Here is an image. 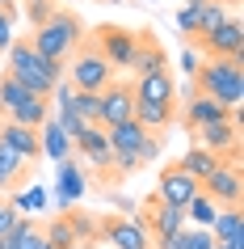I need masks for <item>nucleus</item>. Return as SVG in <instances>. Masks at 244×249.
<instances>
[{
	"label": "nucleus",
	"instance_id": "21",
	"mask_svg": "<svg viewBox=\"0 0 244 249\" xmlns=\"http://www.w3.org/2000/svg\"><path fill=\"white\" fill-rule=\"evenodd\" d=\"M147 135L135 118H127V123H118V127H105V140H110V152H135L139 157V148L147 144Z\"/></svg>",
	"mask_w": 244,
	"mask_h": 249
},
{
	"label": "nucleus",
	"instance_id": "16",
	"mask_svg": "<svg viewBox=\"0 0 244 249\" xmlns=\"http://www.w3.org/2000/svg\"><path fill=\"white\" fill-rule=\"evenodd\" d=\"M0 148H9V152H17L21 160H30V165H38L42 160V144H38V131L34 127H21V123H0Z\"/></svg>",
	"mask_w": 244,
	"mask_h": 249
},
{
	"label": "nucleus",
	"instance_id": "20",
	"mask_svg": "<svg viewBox=\"0 0 244 249\" xmlns=\"http://www.w3.org/2000/svg\"><path fill=\"white\" fill-rule=\"evenodd\" d=\"M135 123H139L143 131H152V135H160V131H168L173 123H177V102L173 106H156V102H135Z\"/></svg>",
	"mask_w": 244,
	"mask_h": 249
},
{
	"label": "nucleus",
	"instance_id": "14",
	"mask_svg": "<svg viewBox=\"0 0 244 249\" xmlns=\"http://www.w3.org/2000/svg\"><path fill=\"white\" fill-rule=\"evenodd\" d=\"M101 102V114H97V127H118L135 114V93H130V80H114L105 93H97Z\"/></svg>",
	"mask_w": 244,
	"mask_h": 249
},
{
	"label": "nucleus",
	"instance_id": "12",
	"mask_svg": "<svg viewBox=\"0 0 244 249\" xmlns=\"http://www.w3.org/2000/svg\"><path fill=\"white\" fill-rule=\"evenodd\" d=\"M228 118L240 123V110H228V106H219L215 97H202V93H194V89H190V97H185V106H181V123H185L190 131L211 127V123H228Z\"/></svg>",
	"mask_w": 244,
	"mask_h": 249
},
{
	"label": "nucleus",
	"instance_id": "8",
	"mask_svg": "<svg viewBox=\"0 0 244 249\" xmlns=\"http://www.w3.org/2000/svg\"><path fill=\"white\" fill-rule=\"evenodd\" d=\"M135 220L147 228V236L152 241H160V236H173V232H181L185 228V207H168V203H160L156 198V190L147 198H143V207L135 211Z\"/></svg>",
	"mask_w": 244,
	"mask_h": 249
},
{
	"label": "nucleus",
	"instance_id": "34",
	"mask_svg": "<svg viewBox=\"0 0 244 249\" xmlns=\"http://www.w3.org/2000/svg\"><path fill=\"white\" fill-rule=\"evenodd\" d=\"M181 245H185V249H211L215 241H211L206 228H190V224H185V228H181Z\"/></svg>",
	"mask_w": 244,
	"mask_h": 249
},
{
	"label": "nucleus",
	"instance_id": "4",
	"mask_svg": "<svg viewBox=\"0 0 244 249\" xmlns=\"http://www.w3.org/2000/svg\"><path fill=\"white\" fill-rule=\"evenodd\" d=\"M64 80L76 93H105L118 76H114V68L101 59V51L89 42V34H84V42L76 47V55L64 64Z\"/></svg>",
	"mask_w": 244,
	"mask_h": 249
},
{
	"label": "nucleus",
	"instance_id": "25",
	"mask_svg": "<svg viewBox=\"0 0 244 249\" xmlns=\"http://www.w3.org/2000/svg\"><path fill=\"white\" fill-rule=\"evenodd\" d=\"M231 17V9L223 4V0H206V4H198V30H194V38H206V34H215L223 21ZM190 38V42H194Z\"/></svg>",
	"mask_w": 244,
	"mask_h": 249
},
{
	"label": "nucleus",
	"instance_id": "24",
	"mask_svg": "<svg viewBox=\"0 0 244 249\" xmlns=\"http://www.w3.org/2000/svg\"><path fill=\"white\" fill-rule=\"evenodd\" d=\"M30 169H34L30 160H21L17 152H9V148H0V195H4V190H13V186H21Z\"/></svg>",
	"mask_w": 244,
	"mask_h": 249
},
{
	"label": "nucleus",
	"instance_id": "5",
	"mask_svg": "<svg viewBox=\"0 0 244 249\" xmlns=\"http://www.w3.org/2000/svg\"><path fill=\"white\" fill-rule=\"evenodd\" d=\"M89 42L101 51V59H105L110 68H130L135 47H139V30L114 26V21H101V26H89Z\"/></svg>",
	"mask_w": 244,
	"mask_h": 249
},
{
	"label": "nucleus",
	"instance_id": "32",
	"mask_svg": "<svg viewBox=\"0 0 244 249\" xmlns=\"http://www.w3.org/2000/svg\"><path fill=\"white\" fill-rule=\"evenodd\" d=\"M13 4H26V17H30V26H42L47 17L59 9L55 0H13Z\"/></svg>",
	"mask_w": 244,
	"mask_h": 249
},
{
	"label": "nucleus",
	"instance_id": "40",
	"mask_svg": "<svg viewBox=\"0 0 244 249\" xmlns=\"http://www.w3.org/2000/svg\"><path fill=\"white\" fill-rule=\"evenodd\" d=\"M67 249H89V245H67Z\"/></svg>",
	"mask_w": 244,
	"mask_h": 249
},
{
	"label": "nucleus",
	"instance_id": "26",
	"mask_svg": "<svg viewBox=\"0 0 244 249\" xmlns=\"http://www.w3.org/2000/svg\"><path fill=\"white\" fill-rule=\"evenodd\" d=\"M9 245H13V249H42V245H47V236H42V228H38L34 220H26V215H21V220H17V228L9 232Z\"/></svg>",
	"mask_w": 244,
	"mask_h": 249
},
{
	"label": "nucleus",
	"instance_id": "9",
	"mask_svg": "<svg viewBox=\"0 0 244 249\" xmlns=\"http://www.w3.org/2000/svg\"><path fill=\"white\" fill-rule=\"evenodd\" d=\"M194 47L206 51V59H240V64H244V26H240V17L231 13L215 34L194 38Z\"/></svg>",
	"mask_w": 244,
	"mask_h": 249
},
{
	"label": "nucleus",
	"instance_id": "28",
	"mask_svg": "<svg viewBox=\"0 0 244 249\" xmlns=\"http://www.w3.org/2000/svg\"><path fill=\"white\" fill-rule=\"evenodd\" d=\"M42 236H47V245L55 249H67V245H76V232H72V224H67V215H55L47 228H42Z\"/></svg>",
	"mask_w": 244,
	"mask_h": 249
},
{
	"label": "nucleus",
	"instance_id": "10",
	"mask_svg": "<svg viewBox=\"0 0 244 249\" xmlns=\"http://www.w3.org/2000/svg\"><path fill=\"white\" fill-rule=\"evenodd\" d=\"M202 190V182H194L190 173L181 169L177 160L173 165H164L160 169V178H156V198L160 203H168V207H190V198Z\"/></svg>",
	"mask_w": 244,
	"mask_h": 249
},
{
	"label": "nucleus",
	"instance_id": "44",
	"mask_svg": "<svg viewBox=\"0 0 244 249\" xmlns=\"http://www.w3.org/2000/svg\"><path fill=\"white\" fill-rule=\"evenodd\" d=\"M72 4H80V0H72Z\"/></svg>",
	"mask_w": 244,
	"mask_h": 249
},
{
	"label": "nucleus",
	"instance_id": "11",
	"mask_svg": "<svg viewBox=\"0 0 244 249\" xmlns=\"http://www.w3.org/2000/svg\"><path fill=\"white\" fill-rule=\"evenodd\" d=\"M202 195L211 198L215 207H240V198H244V178H240V165H219V169L202 182Z\"/></svg>",
	"mask_w": 244,
	"mask_h": 249
},
{
	"label": "nucleus",
	"instance_id": "2",
	"mask_svg": "<svg viewBox=\"0 0 244 249\" xmlns=\"http://www.w3.org/2000/svg\"><path fill=\"white\" fill-rule=\"evenodd\" d=\"M84 34H89V26L80 21L76 9H55L42 26H34L30 47H34L42 59H51V64H67V59L76 55V47L84 42Z\"/></svg>",
	"mask_w": 244,
	"mask_h": 249
},
{
	"label": "nucleus",
	"instance_id": "3",
	"mask_svg": "<svg viewBox=\"0 0 244 249\" xmlns=\"http://www.w3.org/2000/svg\"><path fill=\"white\" fill-rule=\"evenodd\" d=\"M194 93L215 97L228 110H240V102H244V64L240 59H202V68L194 72Z\"/></svg>",
	"mask_w": 244,
	"mask_h": 249
},
{
	"label": "nucleus",
	"instance_id": "19",
	"mask_svg": "<svg viewBox=\"0 0 244 249\" xmlns=\"http://www.w3.org/2000/svg\"><path fill=\"white\" fill-rule=\"evenodd\" d=\"M206 232H211V241H223V245H244V211L240 207H219Z\"/></svg>",
	"mask_w": 244,
	"mask_h": 249
},
{
	"label": "nucleus",
	"instance_id": "39",
	"mask_svg": "<svg viewBox=\"0 0 244 249\" xmlns=\"http://www.w3.org/2000/svg\"><path fill=\"white\" fill-rule=\"evenodd\" d=\"M185 4H206V0H185Z\"/></svg>",
	"mask_w": 244,
	"mask_h": 249
},
{
	"label": "nucleus",
	"instance_id": "1",
	"mask_svg": "<svg viewBox=\"0 0 244 249\" xmlns=\"http://www.w3.org/2000/svg\"><path fill=\"white\" fill-rule=\"evenodd\" d=\"M4 76H13L17 85L34 97H51L55 85L64 80V64H51V59H42L30 38H13L9 42V51H4Z\"/></svg>",
	"mask_w": 244,
	"mask_h": 249
},
{
	"label": "nucleus",
	"instance_id": "13",
	"mask_svg": "<svg viewBox=\"0 0 244 249\" xmlns=\"http://www.w3.org/2000/svg\"><path fill=\"white\" fill-rule=\"evenodd\" d=\"M55 169H59V173H55V203H59V215H64V211H72L80 198L89 195V178L80 173V160L76 157L59 160Z\"/></svg>",
	"mask_w": 244,
	"mask_h": 249
},
{
	"label": "nucleus",
	"instance_id": "41",
	"mask_svg": "<svg viewBox=\"0 0 244 249\" xmlns=\"http://www.w3.org/2000/svg\"><path fill=\"white\" fill-rule=\"evenodd\" d=\"M42 249H55V245H42Z\"/></svg>",
	"mask_w": 244,
	"mask_h": 249
},
{
	"label": "nucleus",
	"instance_id": "17",
	"mask_svg": "<svg viewBox=\"0 0 244 249\" xmlns=\"http://www.w3.org/2000/svg\"><path fill=\"white\" fill-rule=\"evenodd\" d=\"M130 93H135V102L173 106V102H177V80H173V68H168V72H152V76H135V80H130Z\"/></svg>",
	"mask_w": 244,
	"mask_h": 249
},
{
	"label": "nucleus",
	"instance_id": "15",
	"mask_svg": "<svg viewBox=\"0 0 244 249\" xmlns=\"http://www.w3.org/2000/svg\"><path fill=\"white\" fill-rule=\"evenodd\" d=\"M72 157L76 160H84L89 169H97V173H110V140H105V127H84V131L72 140Z\"/></svg>",
	"mask_w": 244,
	"mask_h": 249
},
{
	"label": "nucleus",
	"instance_id": "36",
	"mask_svg": "<svg viewBox=\"0 0 244 249\" xmlns=\"http://www.w3.org/2000/svg\"><path fill=\"white\" fill-rule=\"evenodd\" d=\"M181 68H185V76H194V72L202 68V55L194 51V47H185V51H181Z\"/></svg>",
	"mask_w": 244,
	"mask_h": 249
},
{
	"label": "nucleus",
	"instance_id": "23",
	"mask_svg": "<svg viewBox=\"0 0 244 249\" xmlns=\"http://www.w3.org/2000/svg\"><path fill=\"white\" fill-rule=\"evenodd\" d=\"M181 169L190 173L194 182H206V178H211V173L219 169V165H223V160L215 157V152H206V148H198V144H190L185 148V152H181V160H177Z\"/></svg>",
	"mask_w": 244,
	"mask_h": 249
},
{
	"label": "nucleus",
	"instance_id": "29",
	"mask_svg": "<svg viewBox=\"0 0 244 249\" xmlns=\"http://www.w3.org/2000/svg\"><path fill=\"white\" fill-rule=\"evenodd\" d=\"M51 118L59 123V131H64L67 140H76V135L84 131V127H89V123H84V118H80L76 110H72V102H67V106H55V114H51Z\"/></svg>",
	"mask_w": 244,
	"mask_h": 249
},
{
	"label": "nucleus",
	"instance_id": "35",
	"mask_svg": "<svg viewBox=\"0 0 244 249\" xmlns=\"http://www.w3.org/2000/svg\"><path fill=\"white\" fill-rule=\"evenodd\" d=\"M13 26H17V13H9V9H0V55L9 51V42L17 38V34H13Z\"/></svg>",
	"mask_w": 244,
	"mask_h": 249
},
{
	"label": "nucleus",
	"instance_id": "43",
	"mask_svg": "<svg viewBox=\"0 0 244 249\" xmlns=\"http://www.w3.org/2000/svg\"><path fill=\"white\" fill-rule=\"evenodd\" d=\"M0 207H4V198H0Z\"/></svg>",
	"mask_w": 244,
	"mask_h": 249
},
{
	"label": "nucleus",
	"instance_id": "22",
	"mask_svg": "<svg viewBox=\"0 0 244 249\" xmlns=\"http://www.w3.org/2000/svg\"><path fill=\"white\" fill-rule=\"evenodd\" d=\"M38 144H42V157H47V160H55V165L72 157V140H67V135L59 131V123H55V118H47V123L38 127Z\"/></svg>",
	"mask_w": 244,
	"mask_h": 249
},
{
	"label": "nucleus",
	"instance_id": "42",
	"mask_svg": "<svg viewBox=\"0 0 244 249\" xmlns=\"http://www.w3.org/2000/svg\"><path fill=\"white\" fill-rule=\"evenodd\" d=\"M105 4H114V0H105Z\"/></svg>",
	"mask_w": 244,
	"mask_h": 249
},
{
	"label": "nucleus",
	"instance_id": "37",
	"mask_svg": "<svg viewBox=\"0 0 244 249\" xmlns=\"http://www.w3.org/2000/svg\"><path fill=\"white\" fill-rule=\"evenodd\" d=\"M211 249H244V245H223V241H215V245H211Z\"/></svg>",
	"mask_w": 244,
	"mask_h": 249
},
{
	"label": "nucleus",
	"instance_id": "33",
	"mask_svg": "<svg viewBox=\"0 0 244 249\" xmlns=\"http://www.w3.org/2000/svg\"><path fill=\"white\" fill-rule=\"evenodd\" d=\"M177 30H181V38H194V30H198V4H181L177 9Z\"/></svg>",
	"mask_w": 244,
	"mask_h": 249
},
{
	"label": "nucleus",
	"instance_id": "27",
	"mask_svg": "<svg viewBox=\"0 0 244 249\" xmlns=\"http://www.w3.org/2000/svg\"><path fill=\"white\" fill-rule=\"evenodd\" d=\"M215 203H211V198L202 195V190H198V195L190 198V207H185V224H190V228H211V220H215Z\"/></svg>",
	"mask_w": 244,
	"mask_h": 249
},
{
	"label": "nucleus",
	"instance_id": "6",
	"mask_svg": "<svg viewBox=\"0 0 244 249\" xmlns=\"http://www.w3.org/2000/svg\"><path fill=\"white\" fill-rule=\"evenodd\" d=\"M97 241H105L114 249H152V236H147V228L135 215H105V220H97Z\"/></svg>",
	"mask_w": 244,
	"mask_h": 249
},
{
	"label": "nucleus",
	"instance_id": "30",
	"mask_svg": "<svg viewBox=\"0 0 244 249\" xmlns=\"http://www.w3.org/2000/svg\"><path fill=\"white\" fill-rule=\"evenodd\" d=\"M9 203H13L17 211H34V215H38V211H47V190H42V186H30V190L13 195Z\"/></svg>",
	"mask_w": 244,
	"mask_h": 249
},
{
	"label": "nucleus",
	"instance_id": "31",
	"mask_svg": "<svg viewBox=\"0 0 244 249\" xmlns=\"http://www.w3.org/2000/svg\"><path fill=\"white\" fill-rule=\"evenodd\" d=\"M72 110H76L89 127H97V114H101V102H97V93H72Z\"/></svg>",
	"mask_w": 244,
	"mask_h": 249
},
{
	"label": "nucleus",
	"instance_id": "38",
	"mask_svg": "<svg viewBox=\"0 0 244 249\" xmlns=\"http://www.w3.org/2000/svg\"><path fill=\"white\" fill-rule=\"evenodd\" d=\"M0 249H13V245H9V236H0Z\"/></svg>",
	"mask_w": 244,
	"mask_h": 249
},
{
	"label": "nucleus",
	"instance_id": "7",
	"mask_svg": "<svg viewBox=\"0 0 244 249\" xmlns=\"http://www.w3.org/2000/svg\"><path fill=\"white\" fill-rule=\"evenodd\" d=\"M194 140H198V148L215 152L223 165H240V123H236V118H228V123H211V127H198Z\"/></svg>",
	"mask_w": 244,
	"mask_h": 249
},
{
	"label": "nucleus",
	"instance_id": "18",
	"mask_svg": "<svg viewBox=\"0 0 244 249\" xmlns=\"http://www.w3.org/2000/svg\"><path fill=\"white\" fill-rule=\"evenodd\" d=\"M127 72L135 76H152V72H168V51L160 47L152 30H139V47H135V59H130Z\"/></svg>",
	"mask_w": 244,
	"mask_h": 249
}]
</instances>
